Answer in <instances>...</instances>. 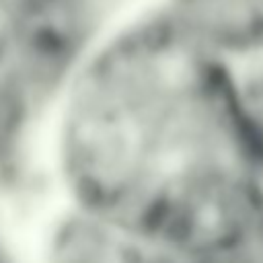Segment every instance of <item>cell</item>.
Segmentation results:
<instances>
[{"label":"cell","mask_w":263,"mask_h":263,"mask_svg":"<svg viewBox=\"0 0 263 263\" xmlns=\"http://www.w3.org/2000/svg\"><path fill=\"white\" fill-rule=\"evenodd\" d=\"M162 257L129 230L74 208L51 228L45 263H160Z\"/></svg>","instance_id":"277c9868"},{"label":"cell","mask_w":263,"mask_h":263,"mask_svg":"<svg viewBox=\"0 0 263 263\" xmlns=\"http://www.w3.org/2000/svg\"><path fill=\"white\" fill-rule=\"evenodd\" d=\"M232 68L255 138L263 140V58L232 64Z\"/></svg>","instance_id":"5b68a950"},{"label":"cell","mask_w":263,"mask_h":263,"mask_svg":"<svg viewBox=\"0 0 263 263\" xmlns=\"http://www.w3.org/2000/svg\"><path fill=\"white\" fill-rule=\"evenodd\" d=\"M162 14L232 64L263 58V0H166Z\"/></svg>","instance_id":"3957f363"},{"label":"cell","mask_w":263,"mask_h":263,"mask_svg":"<svg viewBox=\"0 0 263 263\" xmlns=\"http://www.w3.org/2000/svg\"><path fill=\"white\" fill-rule=\"evenodd\" d=\"M0 263H14L12 253H10V249L6 247V242L2 240V236H0Z\"/></svg>","instance_id":"8992f818"},{"label":"cell","mask_w":263,"mask_h":263,"mask_svg":"<svg viewBox=\"0 0 263 263\" xmlns=\"http://www.w3.org/2000/svg\"><path fill=\"white\" fill-rule=\"evenodd\" d=\"M58 132L72 205L166 259L224 247L247 218L257 138L234 68L164 14L76 66Z\"/></svg>","instance_id":"6da1fadb"},{"label":"cell","mask_w":263,"mask_h":263,"mask_svg":"<svg viewBox=\"0 0 263 263\" xmlns=\"http://www.w3.org/2000/svg\"><path fill=\"white\" fill-rule=\"evenodd\" d=\"M76 55L43 0H0V179L21 164L37 119L72 76Z\"/></svg>","instance_id":"7a4b0ae2"}]
</instances>
